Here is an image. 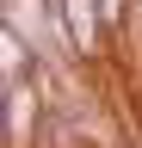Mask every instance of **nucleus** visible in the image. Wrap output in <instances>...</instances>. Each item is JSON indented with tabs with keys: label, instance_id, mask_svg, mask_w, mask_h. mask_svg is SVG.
Returning a JSON list of instances; mask_svg holds the SVG:
<instances>
[{
	"label": "nucleus",
	"instance_id": "nucleus-1",
	"mask_svg": "<svg viewBox=\"0 0 142 148\" xmlns=\"http://www.w3.org/2000/svg\"><path fill=\"white\" fill-rule=\"evenodd\" d=\"M62 31H68V56H74V62H93V56L111 43L99 0H62Z\"/></svg>",
	"mask_w": 142,
	"mask_h": 148
}]
</instances>
